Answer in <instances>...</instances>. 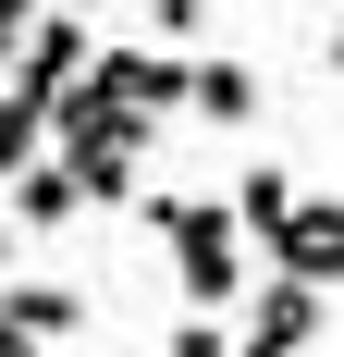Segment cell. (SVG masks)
Returning <instances> with one entry per match:
<instances>
[{"label": "cell", "mask_w": 344, "mask_h": 357, "mask_svg": "<svg viewBox=\"0 0 344 357\" xmlns=\"http://www.w3.org/2000/svg\"><path fill=\"white\" fill-rule=\"evenodd\" d=\"M148 234H160L185 308H234L246 296V222H234V197H148Z\"/></svg>", "instance_id": "obj_1"}, {"label": "cell", "mask_w": 344, "mask_h": 357, "mask_svg": "<svg viewBox=\"0 0 344 357\" xmlns=\"http://www.w3.org/2000/svg\"><path fill=\"white\" fill-rule=\"evenodd\" d=\"M320 333H332V284H308V271H271V284L246 296V357H308Z\"/></svg>", "instance_id": "obj_2"}, {"label": "cell", "mask_w": 344, "mask_h": 357, "mask_svg": "<svg viewBox=\"0 0 344 357\" xmlns=\"http://www.w3.org/2000/svg\"><path fill=\"white\" fill-rule=\"evenodd\" d=\"M86 74H99L123 111H148V123H160V111H185V74H197V62H185V50H123V37H99V50H86Z\"/></svg>", "instance_id": "obj_3"}, {"label": "cell", "mask_w": 344, "mask_h": 357, "mask_svg": "<svg viewBox=\"0 0 344 357\" xmlns=\"http://www.w3.org/2000/svg\"><path fill=\"white\" fill-rule=\"evenodd\" d=\"M258 259H271V271H308V284H344V197H295Z\"/></svg>", "instance_id": "obj_4"}, {"label": "cell", "mask_w": 344, "mask_h": 357, "mask_svg": "<svg viewBox=\"0 0 344 357\" xmlns=\"http://www.w3.org/2000/svg\"><path fill=\"white\" fill-rule=\"evenodd\" d=\"M185 111L221 123V136H246V123H258V74H246V62H197V74H185Z\"/></svg>", "instance_id": "obj_5"}, {"label": "cell", "mask_w": 344, "mask_h": 357, "mask_svg": "<svg viewBox=\"0 0 344 357\" xmlns=\"http://www.w3.org/2000/svg\"><path fill=\"white\" fill-rule=\"evenodd\" d=\"M0 197H13V222H25V234H49V222H74V210H86V185H74V160H25V173L0 185Z\"/></svg>", "instance_id": "obj_6"}, {"label": "cell", "mask_w": 344, "mask_h": 357, "mask_svg": "<svg viewBox=\"0 0 344 357\" xmlns=\"http://www.w3.org/2000/svg\"><path fill=\"white\" fill-rule=\"evenodd\" d=\"M0 308L25 321V345H74V333H86V296H74V284H13Z\"/></svg>", "instance_id": "obj_7"}, {"label": "cell", "mask_w": 344, "mask_h": 357, "mask_svg": "<svg viewBox=\"0 0 344 357\" xmlns=\"http://www.w3.org/2000/svg\"><path fill=\"white\" fill-rule=\"evenodd\" d=\"M283 210H295V173H283V160H258V173L234 185V222H246V247H271V234H283Z\"/></svg>", "instance_id": "obj_8"}, {"label": "cell", "mask_w": 344, "mask_h": 357, "mask_svg": "<svg viewBox=\"0 0 344 357\" xmlns=\"http://www.w3.org/2000/svg\"><path fill=\"white\" fill-rule=\"evenodd\" d=\"M37 13H49V0H0V62L25 50V25H37Z\"/></svg>", "instance_id": "obj_9"}, {"label": "cell", "mask_w": 344, "mask_h": 357, "mask_svg": "<svg viewBox=\"0 0 344 357\" xmlns=\"http://www.w3.org/2000/svg\"><path fill=\"white\" fill-rule=\"evenodd\" d=\"M209 13H221V0H160V37H197Z\"/></svg>", "instance_id": "obj_10"}, {"label": "cell", "mask_w": 344, "mask_h": 357, "mask_svg": "<svg viewBox=\"0 0 344 357\" xmlns=\"http://www.w3.org/2000/svg\"><path fill=\"white\" fill-rule=\"evenodd\" d=\"M0 357H25V321H13V308H0Z\"/></svg>", "instance_id": "obj_11"}, {"label": "cell", "mask_w": 344, "mask_h": 357, "mask_svg": "<svg viewBox=\"0 0 344 357\" xmlns=\"http://www.w3.org/2000/svg\"><path fill=\"white\" fill-rule=\"evenodd\" d=\"M320 62H332V74H344V25H332V50H320Z\"/></svg>", "instance_id": "obj_12"}, {"label": "cell", "mask_w": 344, "mask_h": 357, "mask_svg": "<svg viewBox=\"0 0 344 357\" xmlns=\"http://www.w3.org/2000/svg\"><path fill=\"white\" fill-rule=\"evenodd\" d=\"M0 271H13V222H0Z\"/></svg>", "instance_id": "obj_13"}, {"label": "cell", "mask_w": 344, "mask_h": 357, "mask_svg": "<svg viewBox=\"0 0 344 357\" xmlns=\"http://www.w3.org/2000/svg\"><path fill=\"white\" fill-rule=\"evenodd\" d=\"M62 13H99V0H62Z\"/></svg>", "instance_id": "obj_14"}]
</instances>
